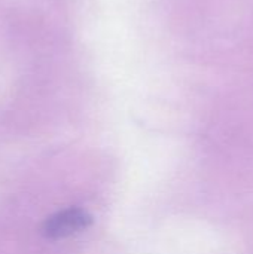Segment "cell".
Returning a JSON list of instances; mask_svg holds the SVG:
<instances>
[{
	"label": "cell",
	"mask_w": 253,
	"mask_h": 254,
	"mask_svg": "<svg viewBox=\"0 0 253 254\" xmlns=\"http://www.w3.org/2000/svg\"><path fill=\"white\" fill-rule=\"evenodd\" d=\"M91 216L81 208H67L51 216L43 225V234L48 238H66L86 229L91 225Z\"/></svg>",
	"instance_id": "obj_1"
}]
</instances>
